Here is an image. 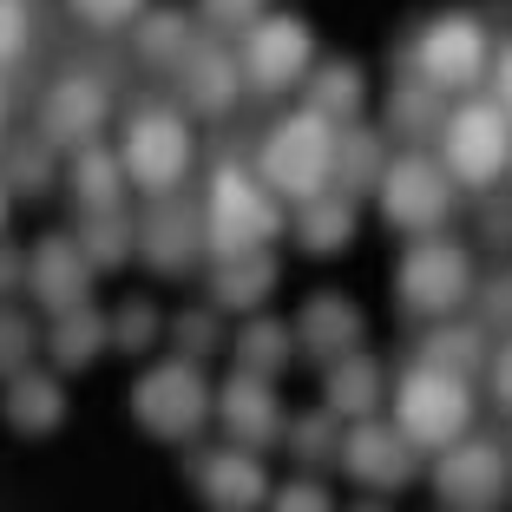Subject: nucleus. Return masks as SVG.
<instances>
[{"mask_svg":"<svg viewBox=\"0 0 512 512\" xmlns=\"http://www.w3.org/2000/svg\"><path fill=\"white\" fill-rule=\"evenodd\" d=\"M381 368L368 362L362 348L355 355H342V362H329V375H322V407H329L335 421H368L381 407Z\"/></svg>","mask_w":512,"mask_h":512,"instance_id":"b1692460","label":"nucleus"},{"mask_svg":"<svg viewBox=\"0 0 512 512\" xmlns=\"http://www.w3.org/2000/svg\"><path fill=\"white\" fill-rule=\"evenodd\" d=\"M7 217H14V191L0 184V237H7Z\"/></svg>","mask_w":512,"mask_h":512,"instance_id":"de8ad7c7","label":"nucleus"},{"mask_svg":"<svg viewBox=\"0 0 512 512\" xmlns=\"http://www.w3.org/2000/svg\"><path fill=\"white\" fill-rule=\"evenodd\" d=\"M355 512H388V506H355Z\"/></svg>","mask_w":512,"mask_h":512,"instance_id":"8fccbe9b","label":"nucleus"},{"mask_svg":"<svg viewBox=\"0 0 512 512\" xmlns=\"http://www.w3.org/2000/svg\"><path fill=\"white\" fill-rule=\"evenodd\" d=\"M394 427L407 434L414 453H440L453 440H467L473 427V388L467 375H453V368H434V362H414L401 381H394Z\"/></svg>","mask_w":512,"mask_h":512,"instance_id":"20e7f679","label":"nucleus"},{"mask_svg":"<svg viewBox=\"0 0 512 512\" xmlns=\"http://www.w3.org/2000/svg\"><path fill=\"white\" fill-rule=\"evenodd\" d=\"M283 230H289L283 197L256 178L250 165H217L211 171V184H204V243H211V256L270 250Z\"/></svg>","mask_w":512,"mask_h":512,"instance_id":"f03ea898","label":"nucleus"},{"mask_svg":"<svg viewBox=\"0 0 512 512\" xmlns=\"http://www.w3.org/2000/svg\"><path fill=\"white\" fill-rule=\"evenodd\" d=\"M138 14H145V0H73V20L92 33H125L138 27Z\"/></svg>","mask_w":512,"mask_h":512,"instance_id":"58836bf2","label":"nucleus"},{"mask_svg":"<svg viewBox=\"0 0 512 512\" xmlns=\"http://www.w3.org/2000/svg\"><path fill=\"white\" fill-rule=\"evenodd\" d=\"M112 342V322L92 309V302H79V309H60V316L46 322V362H53V375H79L86 362H99V348Z\"/></svg>","mask_w":512,"mask_h":512,"instance_id":"5701e85b","label":"nucleus"},{"mask_svg":"<svg viewBox=\"0 0 512 512\" xmlns=\"http://www.w3.org/2000/svg\"><path fill=\"white\" fill-rule=\"evenodd\" d=\"M335 145H342V125L302 106V112H289V119H276L270 132H263V145H256V178L270 184L276 197L302 204V197H316V191L335 184Z\"/></svg>","mask_w":512,"mask_h":512,"instance_id":"f257e3e1","label":"nucleus"},{"mask_svg":"<svg viewBox=\"0 0 512 512\" xmlns=\"http://www.w3.org/2000/svg\"><path fill=\"white\" fill-rule=\"evenodd\" d=\"M204 204H184L178 191L151 197V211L138 217V256H145L158 276H191L204 263Z\"/></svg>","mask_w":512,"mask_h":512,"instance_id":"f8f14e48","label":"nucleus"},{"mask_svg":"<svg viewBox=\"0 0 512 512\" xmlns=\"http://www.w3.org/2000/svg\"><path fill=\"white\" fill-rule=\"evenodd\" d=\"M138 60L151 66V73H178L184 60H191L197 46V20L191 14H165V7H151V14H138Z\"/></svg>","mask_w":512,"mask_h":512,"instance_id":"bb28decb","label":"nucleus"},{"mask_svg":"<svg viewBox=\"0 0 512 512\" xmlns=\"http://www.w3.org/2000/svg\"><path fill=\"white\" fill-rule=\"evenodd\" d=\"M33 348H40L33 322L20 316L14 302H0V381H14L20 368H33Z\"/></svg>","mask_w":512,"mask_h":512,"instance_id":"e433bc0d","label":"nucleus"},{"mask_svg":"<svg viewBox=\"0 0 512 512\" xmlns=\"http://www.w3.org/2000/svg\"><path fill=\"white\" fill-rule=\"evenodd\" d=\"M362 348V309L342 296V289H316V296L296 309V355H309V362H342V355H355Z\"/></svg>","mask_w":512,"mask_h":512,"instance_id":"a211bd4d","label":"nucleus"},{"mask_svg":"<svg viewBox=\"0 0 512 512\" xmlns=\"http://www.w3.org/2000/svg\"><path fill=\"white\" fill-rule=\"evenodd\" d=\"M197 27H211L217 40H243V33L263 20V0H197Z\"/></svg>","mask_w":512,"mask_h":512,"instance_id":"4c0bfd02","label":"nucleus"},{"mask_svg":"<svg viewBox=\"0 0 512 512\" xmlns=\"http://www.w3.org/2000/svg\"><path fill=\"white\" fill-rule=\"evenodd\" d=\"M289 230H296V243L309 256H335V250H348V243H355V230H362V204L329 184V191L302 197L296 217H289Z\"/></svg>","mask_w":512,"mask_h":512,"instance_id":"412c9836","label":"nucleus"},{"mask_svg":"<svg viewBox=\"0 0 512 512\" xmlns=\"http://www.w3.org/2000/svg\"><path fill=\"white\" fill-rule=\"evenodd\" d=\"M27 46H33V14H27V0H0V66L27 60Z\"/></svg>","mask_w":512,"mask_h":512,"instance_id":"ea45409f","label":"nucleus"},{"mask_svg":"<svg viewBox=\"0 0 512 512\" xmlns=\"http://www.w3.org/2000/svg\"><path fill=\"white\" fill-rule=\"evenodd\" d=\"M309 112H322V119H335V125H355L362 119V99H368V79H362V66L355 60H322V66H309Z\"/></svg>","mask_w":512,"mask_h":512,"instance_id":"393cba45","label":"nucleus"},{"mask_svg":"<svg viewBox=\"0 0 512 512\" xmlns=\"http://www.w3.org/2000/svg\"><path fill=\"white\" fill-rule=\"evenodd\" d=\"M0 145H7V92H0Z\"/></svg>","mask_w":512,"mask_h":512,"instance_id":"09e8293b","label":"nucleus"},{"mask_svg":"<svg viewBox=\"0 0 512 512\" xmlns=\"http://www.w3.org/2000/svg\"><path fill=\"white\" fill-rule=\"evenodd\" d=\"M434 486L447 499V512H499L512 493V453L499 440H453L440 447V467H434Z\"/></svg>","mask_w":512,"mask_h":512,"instance_id":"9b49d317","label":"nucleus"},{"mask_svg":"<svg viewBox=\"0 0 512 512\" xmlns=\"http://www.w3.org/2000/svg\"><path fill=\"white\" fill-rule=\"evenodd\" d=\"M276 256L270 250H230V256H211V302L224 316H256L276 289Z\"/></svg>","mask_w":512,"mask_h":512,"instance_id":"aec40b11","label":"nucleus"},{"mask_svg":"<svg viewBox=\"0 0 512 512\" xmlns=\"http://www.w3.org/2000/svg\"><path fill=\"white\" fill-rule=\"evenodd\" d=\"M211 381H204V368L184 362V355H171V362L145 368V375L132 381V414L138 427H145L151 440H171V447H184V440L204 434V421H211Z\"/></svg>","mask_w":512,"mask_h":512,"instance_id":"423d86ee","label":"nucleus"},{"mask_svg":"<svg viewBox=\"0 0 512 512\" xmlns=\"http://www.w3.org/2000/svg\"><path fill=\"white\" fill-rule=\"evenodd\" d=\"M237 66H243V92H289L316 66V33L296 14H263L237 40Z\"/></svg>","mask_w":512,"mask_h":512,"instance_id":"9d476101","label":"nucleus"},{"mask_svg":"<svg viewBox=\"0 0 512 512\" xmlns=\"http://www.w3.org/2000/svg\"><path fill=\"white\" fill-rule=\"evenodd\" d=\"M381 171H388V145H381V132L342 125V145H335V191L362 197V191L381 184Z\"/></svg>","mask_w":512,"mask_h":512,"instance_id":"2f4dec72","label":"nucleus"},{"mask_svg":"<svg viewBox=\"0 0 512 512\" xmlns=\"http://www.w3.org/2000/svg\"><path fill=\"white\" fill-rule=\"evenodd\" d=\"M440 165L467 191H493L512 171V112L499 99H460L440 125Z\"/></svg>","mask_w":512,"mask_h":512,"instance_id":"39448f33","label":"nucleus"},{"mask_svg":"<svg viewBox=\"0 0 512 512\" xmlns=\"http://www.w3.org/2000/svg\"><path fill=\"white\" fill-rule=\"evenodd\" d=\"M158 329H165V316H158L145 296H132V302H119V316H112V348H125V355H145V348L158 342Z\"/></svg>","mask_w":512,"mask_h":512,"instance_id":"c9c22d12","label":"nucleus"},{"mask_svg":"<svg viewBox=\"0 0 512 512\" xmlns=\"http://www.w3.org/2000/svg\"><path fill=\"white\" fill-rule=\"evenodd\" d=\"M486 375H493V394H499V407L512 414V342L486 355Z\"/></svg>","mask_w":512,"mask_h":512,"instance_id":"c03bdc74","label":"nucleus"},{"mask_svg":"<svg viewBox=\"0 0 512 512\" xmlns=\"http://www.w3.org/2000/svg\"><path fill=\"white\" fill-rule=\"evenodd\" d=\"M270 512H335V506H329V493H322V480H289Z\"/></svg>","mask_w":512,"mask_h":512,"instance_id":"79ce46f5","label":"nucleus"},{"mask_svg":"<svg viewBox=\"0 0 512 512\" xmlns=\"http://www.w3.org/2000/svg\"><path fill=\"white\" fill-rule=\"evenodd\" d=\"M197 499L211 512H256L270 499V473H263V453L256 447H224V453H204L191 467Z\"/></svg>","mask_w":512,"mask_h":512,"instance_id":"dca6fc26","label":"nucleus"},{"mask_svg":"<svg viewBox=\"0 0 512 512\" xmlns=\"http://www.w3.org/2000/svg\"><path fill=\"white\" fill-rule=\"evenodd\" d=\"M486 329L480 322H453V316H440L434 329L421 335V362H434V368H453V375H473V368H486Z\"/></svg>","mask_w":512,"mask_h":512,"instance_id":"7c9ffc66","label":"nucleus"},{"mask_svg":"<svg viewBox=\"0 0 512 512\" xmlns=\"http://www.w3.org/2000/svg\"><path fill=\"white\" fill-rule=\"evenodd\" d=\"M14 289H27V256H20L14 243L0 237V302L14 296Z\"/></svg>","mask_w":512,"mask_h":512,"instance_id":"37998d69","label":"nucleus"},{"mask_svg":"<svg viewBox=\"0 0 512 512\" xmlns=\"http://www.w3.org/2000/svg\"><path fill=\"white\" fill-rule=\"evenodd\" d=\"M119 165H125V178H132V191H145V197L184 191V178H191V165H197V138H191L184 106H165V99L132 106L125 138H119Z\"/></svg>","mask_w":512,"mask_h":512,"instance_id":"7ed1b4c3","label":"nucleus"},{"mask_svg":"<svg viewBox=\"0 0 512 512\" xmlns=\"http://www.w3.org/2000/svg\"><path fill=\"white\" fill-rule=\"evenodd\" d=\"M217 316H224V309H184L178 316V329H171V342H178V355L184 362H211L217 348H224V329H217Z\"/></svg>","mask_w":512,"mask_h":512,"instance_id":"f704fd0d","label":"nucleus"},{"mask_svg":"<svg viewBox=\"0 0 512 512\" xmlns=\"http://www.w3.org/2000/svg\"><path fill=\"white\" fill-rule=\"evenodd\" d=\"M440 125H447V92H434L427 79H401L388 92V132L407 138L414 151H421V138H440Z\"/></svg>","mask_w":512,"mask_h":512,"instance_id":"cd10ccee","label":"nucleus"},{"mask_svg":"<svg viewBox=\"0 0 512 512\" xmlns=\"http://www.w3.org/2000/svg\"><path fill=\"white\" fill-rule=\"evenodd\" d=\"M335 467L348 473L355 486H368V493H401L407 480H414V447H407L401 427H381L375 414L368 421H348L342 427V453H335Z\"/></svg>","mask_w":512,"mask_h":512,"instance_id":"ddd939ff","label":"nucleus"},{"mask_svg":"<svg viewBox=\"0 0 512 512\" xmlns=\"http://www.w3.org/2000/svg\"><path fill=\"white\" fill-rule=\"evenodd\" d=\"M375 191H381V217H388L394 230H407V237H434V230L453 217V191H460V184L447 178L440 158L407 151V158H388V171H381Z\"/></svg>","mask_w":512,"mask_h":512,"instance_id":"1a4fd4ad","label":"nucleus"},{"mask_svg":"<svg viewBox=\"0 0 512 512\" xmlns=\"http://www.w3.org/2000/svg\"><path fill=\"white\" fill-rule=\"evenodd\" d=\"M480 329H512V270H499L480 289Z\"/></svg>","mask_w":512,"mask_h":512,"instance_id":"a19ab883","label":"nucleus"},{"mask_svg":"<svg viewBox=\"0 0 512 512\" xmlns=\"http://www.w3.org/2000/svg\"><path fill=\"white\" fill-rule=\"evenodd\" d=\"M92 256L79 250V237H46L40 250L27 256V289L33 302H40L46 316H60V309H79V302H92Z\"/></svg>","mask_w":512,"mask_h":512,"instance_id":"f3484780","label":"nucleus"},{"mask_svg":"<svg viewBox=\"0 0 512 512\" xmlns=\"http://www.w3.org/2000/svg\"><path fill=\"white\" fill-rule=\"evenodd\" d=\"M486 79H493V99L512 112V40H506V46H493V73H486Z\"/></svg>","mask_w":512,"mask_h":512,"instance_id":"a18cd8bd","label":"nucleus"},{"mask_svg":"<svg viewBox=\"0 0 512 512\" xmlns=\"http://www.w3.org/2000/svg\"><path fill=\"white\" fill-rule=\"evenodd\" d=\"M486 243H512V197H506V204H486Z\"/></svg>","mask_w":512,"mask_h":512,"instance_id":"49530a36","label":"nucleus"},{"mask_svg":"<svg viewBox=\"0 0 512 512\" xmlns=\"http://www.w3.org/2000/svg\"><path fill=\"white\" fill-rule=\"evenodd\" d=\"M46 178H53V145H46L40 132H33V138H14V145H0V184L14 191V204H20V197H40Z\"/></svg>","mask_w":512,"mask_h":512,"instance_id":"473e14b6","label":"nucleus"},{"mask_svg":"<svg viewBox=\"0 0 512 512\" xmlns=\"http://www.w3.org/2000/svg\"><path fill=\"white\" fill-rule=\"evenodd\" d=\"M506 178H512V171H506Z\"/></svg>","mask_w":512,"mask_h":512,"instance_id":"3c124183","label":"nucleus"},{"mask_svg":"<svg viewBox=\"0 0 512 512\" xmlns=\"http://www.w3.org/2000/svg\"><path fill=\"white\" fill-rule=\"evenodd\" d=\"M125 191H132V178H125L119 151H106V145H79L73 151V204L79 211H119Z\"/></svg>","mask_w":512,"mask_h":512,"instance_id":"a878e982","label":"nucleus"},{"mask_svg":"<svg viewBox=\"0 0 512 512\" xmlns=\"http://www.w3.org/2000/svg\"><path fill=\"white\" fill-rule=\"evenodd\" d=\"M407 73L427 79L434 92H473L486 73H493V33H486L480 14H440L414 33L407 46Z\"/></svg>","mask_w":512,"mask_h":512,"instance_id":"6e6552de","label":"nucleus"},{"mask_svg":"<svg viewBox=\"0 0 512 512\" xmlns=\"http://www.w3.org/2000/svg\"><path fill=\"white\" fill-rule=\"evenodd\" d=\"M342 427L348 421H335L329 407H316V414H296V421L283 427V440H289V453H296L302 467H335V453H342Z\"/></svg>","mask_w":512,"mask_h":512,"instance_id":"72a5a7b5","label":"nucleus"},{"mask_svg":"<svg viewBox=\"0 0 512 512\" xmlns=\"http://www.w3.org/2000/svg\"><path fill=\"white\" fill-rule=\"evenodd\" d=\"M79 250L92 256V270H119V263H132L138 256V217L119 211H79Z\"/></svg>","mask_w":512,"mask_h":512,"instance_id":"c85d7f7f","label":"nucleus"},{"mask_svg":"<svg viewBox=\"0 0 512 512\" xmlns=\"http://www.w3.org/2000/svg\"><path fill=\"white\" fill-rule=\"evenodd\" d=\"M230 348H237V368H243V375L276 381L289 362H296V329H283V322H270V316H250Z\"/></svg>","mask_w":512,"mask_h":512,"instance_id":"c756f323","label":"nucleus"},{"mask_svg":"<svg viewBox=\"0 0 512 512\" xmlns=\"http://www.w3.org/2000/svg\"><path fill=\"white\" fill-rule=\"evenodd\" d=\"M178 92H184V112L230 119V112H237V99H243L237 46H191V60L178 66Z\"/></svg>","mask_w":512,"mask_h":512,"instance_id":"6ab92c4d","label":"nucleus"},{"mask_svg":"<svg viewBox=\"0 0 512 512\" xmlns=\"http://www.w3.org/2000/svg\"><path fill=\"white\" fill-rule=\"evenodd\" d=\"M217 427L230 434V447H270V440H283V427H289V414H283V401H276V381H263V375H230L224 388H217Z\"/></svg>","mask_w":512,"mask_h":512,"instance_id":"4468645a","label":"nucleus"},{"mask_svg":"<svg viewBox=\"0 0 512 512\" xmlns=\"http://www.w3.org/2000/svg\"><path fill=\"white\" fill-rule=\"evenodd\" d=\"M106 112H112L106 86L86 79V73H73V79H60V86L40 99V125H33V132H40L46 145H60V151H79V145H99Z\"/></svg>","mask_w":512,"mask_h":512,"instance_id":"2eb2a0df","label":"nucleus"},{"mask_svg":"<svg viewBox=\"0 0 512 512\" xmlns=\"http://www.w3.org/2000/svg\"><path fill=\"white\" fill-rule=\"evenodd\" d=\"M0 414H7L14 434H53V427L66 421L60 375H46V368H20V375L7 381V394H0Z\"/></svg>","mask_w":512,"mask_h":512,"instance_id":"4be33fe9","label":"nucleus"},{"mask_svg":"<svg viewBox=\"0 0 512 512\" xmlns=\"http://www.w3.org/2000/svg\"><path fill=\"white\" fill-rule=\"evenodd\" d=\"M473 296V250L453 237H414V250L401 256V270H394V302H401L407 316L421 322H440V316H460Z\"/></svg>","mask_w":512,"mask_h":512,"instance_id":"0eeeda50","label":"nucleus"}]
</instances>
